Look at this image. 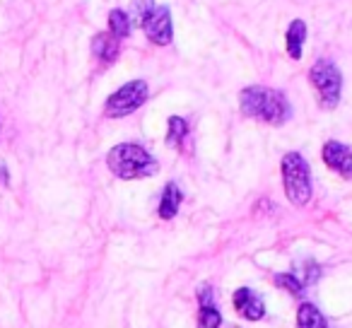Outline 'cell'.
Returning <instances> with one entry per match:
<instances>
[{
  "label": "cell",
  "instance_id": "obj_1",
  "mask_svg": "<svg viewBox=\"0 0 352 328\" xmlns=\"http://www.w3.org/2000/svg\"><path fill=\"white\" fill-rule=\"evenodd\" d=\"M239 104L246 116L261 118L270 126H283L292 113V107H289L287 97L283 92L270 87H258V85L241 89Z\"/></svg>",
  "mask_w": 352,
  "mask_h": 328
},
{
  "label": "cell",
  "instance_id": "obj_2",
  "mask_svg": "<svg viewBox=\"0 0 352 328\" xmlns=\"http://www.w3.org/2000/svg\"><path fill=\"white\" fill-rule=\"evenodd\" d=\"M109 169L113 172V177L118 179H147L152 174H157L160 164L157 160L150 155L147 150H142L140 145H133V142H123V145H116L107 157Z\"/></svg>",
  "mask_w": 352,
  "mask_h": 328
},
{
  "label": "cell",
  "instance_id": "obj_3",
  "mask_svg": "<svg viewBox=\"0 0 352 328\" xmlns=\"http://www.w3.org/2000/svg\"><path fill=\"white\" fill-rule=\"evenodd\" d=\"M283 182L292 206H307L311 198V174L309 164L299 152H287L283 157Z\"/></svg>",
  "mask_w": 352,
  "mask_h": 328
},
{
  "label": "cell",
  "instance_id": "obj_4",
  "mask_svg": "<svg viewBox=\"0 0 352 328\" xmlns=\"http://www.w3.org/2000/svg\"><path fill=\"white\" fill-rule=\"evenodd\" d=\"M309 80L316 87L318 99H321L323 109H336L340 102V89H342V75L336 68V63L328 58H321L311 65L309 70Z\"/></svg>",
  "mask_w": 352,
  "mask_h": 328
},
{
  "label": "cell",
  "instance_id": "obj_5",
  "mask_svg": "<svg viewBox=\"0 0 352 328\" xmlns=\"http://www.w3.org/2000/svg\"><path fill=\"white\" fill-rule=\"evenodd\" d=\"M147 99V83L145 80H131L128 85H123L121 89L111 94L104 104V113L109 118H121L133 113L135 109H140Z\"/></svg>",
  "mask_w": 352,
  "mask_h": 328
},
{
  "label": "cell",
  "instance_id": "obj_6",
  "mask_svg": "<svg viewBox=\"0 0 352 328\" xmlns=\"http://www.w3.org/2000/svg\"><path fill=\"white\" fill-rule=\"evenodd\" d=\"M142 30H145L147 39L157 46H166L171 41V15H169V8L164 6H155V10L147 15V20L142 22Z\"/></svg>",
  "mask_w": 352,
  "mask_h": 328
},
{
  "label": "cell",
  "instance_id": "obj_7",
  "mask_svg": "<svg viewBox=\"0 0 352 328\" xmlns=\"http://www.w3.org/2000/svg\"><path fill=\"white\" fill-rule=\"evenodd\" d=\"M323 162H326L333 172L340 174V177L345 179L352 177V150L347 145H342V142L336 140L326 142L323 145Z\"/></svg>",
  "mask_w": 352,
  "mask_h": 328
},
{
  "label": "cell",
  "instance_id": "obj_8",
  "mask_svg": "<svg viewBox=\"0 0 352 328\" xmlns=\"http://www.w3.org/2000/svg\"><path fill=\"white\" fill-rule=\"evenodd\" d=\"M234 309L244 318H249V321H258V318H263V314H265L263 299L249 287H239L234 292Z\"/></svg>",
  "mask_w": 352,
  "mask_h": 328
},
{
  "label": "cell",
  "instance_id": "obj_9",
  "mask_svg": "<svg viewBox=\"0 0 352 328\" xmlns=\"http://www.w3.org/2000/svg\"><path fill=\"white\" fill-rule=\"evenodd\" d=\"M118 51H121V41H118L116 36L109 34V32H107V34H97L92 39L94 58H99L104 65H111L113 61L118 58Z\"/></svg>",
  "mask_w": 352,
  "mask_h": 328
},
{
  "label": "cell",
  "instance_id": "obj_10",
  "mask_svg": "<svg viewBox=\"0 0 352 328\" xmlns=\"http://www.w3.org/2000/svg\"><path fill=\"white\" fill-rule=\"evenodd\" d=\"M198 299H201V311H198V328H220L222 316H220V311L212 307L210 287L198 289Z\"/></svg>",
  "mask_w": 352,
  "mask_h": 328
},
{
  "label": "cell",
  "instance_id": "obj_11",
  "mask_svg": "<svg viewBox=\"0 0 352 328\" xmlns=\"http://www.w3.org/2000/svg\"><path fill=\"white\" fill-rule=\"evenodd\" d=\"M182 188L176 186V184H166L164 193H162V201H160V217L162 220H171V217L179 212L182 208Z\"/></svg>",
  "mask_w": 352,
  "mask_h": 328
},
{
  "label": "cell",
  "instance_id": "obj_12",
  "mask_svg": "<svg viewBox=\"0 0 352 328\" xmlns=\"http://www.w3.org/2000/svg\"><path fill=\"white\" fill-rule=\"evenodd\" d=\"M304 39H307V25L302 20H294L287 30V54L289 58L299 61L302 58V49H304Z\"/></svg>",
  "mask_w": 352,
  "mask_h": 328
},
{
  "label": "cell",
  "instance_id": "obj_13",
  "mask_svg": "<svg viewBox=\"0 0 352 328\" xmlns=\"http://www.w3.org/2000/svg\"><path fill=\"white\" fill-rule=\"evenodd\" d=\"M297 326L299 328H328L323 314L318 311L316 304H311V302L299 304V309H297Z\"/></svg>",
  "mask_w": 352,
  "mask_h": 328
},
{
  "label": "cell",
  "instance_id": "obj_14",
  "mask_svg": "<svg viewBox=\"0 0 352 328\" xmlns=\"http://www.w3.org/2000/svg\"><path fill=\"white\" fill-rule=\"evenodd\" d=\"M109 34L116 36L118 41L126 39L131 34V17L123 10H111L109 12Z\"/></svg>",
  "mask_w": 352,
  "mask_h": 328
},
{
  "label": "cell",
  "instance_id": "obj_15",
  "mask_svg": "<svg viewBox=\"0 0 352 328\" xmlns=\"http://www.w3.org/2000/svg\"><path fill=\"white\" fill-rule=\"evenodd\" d=\"M186 133H188V126L182 116H169V133H166V142H169V145H182Z\"/></svg>",
  "mask_w": 352,
  "mask_h": 328
},
{
  "label": "cell",
  "instance_id": "obj_16",
  "mask_svg": "<svg viewBox=\"0 0 352 328\" xmlns=\"http://www.w3.org/2000/svg\"><path fill=\"white\" fill-rule=\"evenodd\" d=\"M275 283L283 285L285 289H289V292H294V294L302 292V289H304L302 280H299L297 275H287V273H285V275H278V278H275Z\"/></svg>",
  "mask_w": 352,
  "mask_h": 328
},
{
  "label": "cell",
  "instance_id": "obj_17",
  "mask_svg": "<svg viewBox=\"0 0 352 328\" xmlns=\"http://www.w3.org/2000/svg\"><path fill=\"white\" fill-rule=\"evenodd\" d=\"M155 10V3L152 0H135V22L142 27V22L147 20V15Z\"/></svg>",
  "mask_w": 352,
  "mask_h": 328
}]
</instances>
